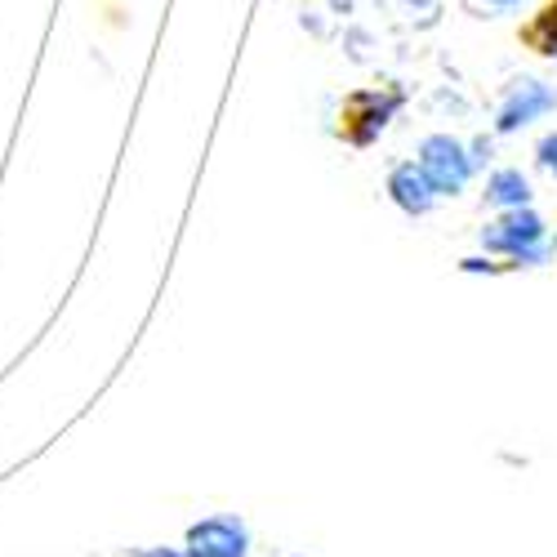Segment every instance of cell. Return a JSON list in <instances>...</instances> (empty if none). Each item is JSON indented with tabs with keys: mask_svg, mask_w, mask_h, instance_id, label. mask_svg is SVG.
<instances>
[{
	"mask_svg": "<svg viewBox=\"0 0 557 557\" xmlns=\"http://www.w3.org/2000/svg\"><path fill=\"white\" fill-rule=\"evenodd\" d=\"M535 157H540V165H544L548 174H557V129H553L548 138H540V148H535Z\"/></svg>",
	"mask_w": 557,
	"mask_h": 557,
	"instance_id": "obj_9",
	"label": "cell"
},
{
	"mask_svg": "<svg viewBox=\"0 0 557 557\" xmlns=\"http://www.w3.org/2000/svg\"><path fill=\"white\" fill-rule=\"evenodd\" d=\"M553 108H557V89H553V85H544V81H518L513 95H508L504 108H499L495 129H499V134H518L522 125L540 121V116L553 112Z\"/></svg>",
	"mask_w": 557,
	"mask_h": 557,
	"instance_id": "obj_4",
	"label": "cell"
},
{
	"mask_svg": "<svg viewBox=\"0 0 557 557\" xmlns=\"http://www.w3.org/2000/svg\"><path fill=\"white\" fill-rule=\"evenodd\" d=\"M486 201L499 206V210H518V206H531V178L522 170H495L486 178Z\"/></svg>",
	"mask_w": 557,
	"mask_h": 557,
	"instance_id": "obj_7",
	"label": "cell"
},
{
	"mask_svg": "<svg viewBox=\"0 0 557 557\" xmlns=\"http://www.w3.org/2000/svg\"><path fill=\"white\" fill-rule=\"evenodd\" d=\"M522 40L531 45L535 54H557V0H548V5L527 23Z\"/></svg>",
	"mask_w": 557,
	"mask_h": 557,
	"instance_id": "obj_8",
	"label": "cell"
},
{
	"mask_svg": "<svg viewBox=\"0 0 557 557\" xmlns=\"http://www.w3.org/2000/svg\"><path fill=\"white\" fill-rule=\"evenodd\" d=\"M388 197L397 201V210H406V214H429L433 206H437V188L429 183V174L420 170V161H410V165H397L393 174H388Z\"/></svg>",
	"mask_w": 557,
	"mask_h": 557,
	"instance_id": "obj_6",
	"label": "cell"
},
{
	"mask_svg": "<svg viewBox=\"0 0 557 557\" xmlns=\"http://www.w3.org/2000/svg\"><path fill=\"white\" fill-rule=\"evenodd\" d=\"M138 557H188V548H138Z\"/></svg>",
	"mask_w": 557,
	"mask_h": 557,
	"instance_id": "obj_10",
	"label": "cell"
},
{
	"mask_svg": "<svg viewBox=\"0 0 557 557\" xmlns=\"http://www.w3.org/2000/svg\"><path fill=\"white\" fill-rule=\"evenodd\" d=\"M473 165L478 161L463 152V144H459V138H450V134H429L424 144H420V170L429 174L437 197H455L463 183H469Z\"/></svg>",
	"mask_w": 557,
	"mask_h": 557,
	"instance_id": "obj_1",
	"label": "cell"
},
{
	"mask_svg": "<svg viewBox=\"0 0 557 557\" xmlns=\"http://www.w3.org/2000/svg\"><path fill=\"white\" fill-rule=\"evenodd\" d=\"M486 5H518V0H486Z\"/></svg>",
	"mask_w": 557,
	"mask_h": 557,
	"instance_id": "obj_11",
	"label": "cell"
},
{
	"mask_svg": "<svg viewBox=\"0 0 557 557\" xmlns=\"http://www.w3.org/2000/svg\"><path fill=\"white\" fill-rule=\"evenodd\" d=\"M246 553H250V531L242 518L219 513L188 527V557H246Z\"/></svg>",
	"mask_w": 557,
	"mask_h": 557,
	"instance_id": "obj_3",
	"label": "cell"
},
{
	"mask_svg": "<svg viewBox=\"0 0 557 557\" xmlns=\"http://www.w3.org/2000/svg\"><path fill=\"white\" fill-rule=\"evenodd\" d=\"M540 242H544V219L531 206L499 210V219L482 227V246L495 250V255H508V259L531 250V246H540Z\"/></svg>",
	"mask_w": 557,
	"mask_h": 557,
	"instance_id": "obj_2",
	"label": "cell"
},
{
	"mask_svg": "<svg viewBox=\"0 0 557 557\" xmlns=\"http://www.w3.org/2000/svg\"><path fill=\"white\" fill-rule=\"evenodd\" d=\"M388 112H393V99H380V95H352L344 103V125L339 134L348 138V144L366 148L370 138H375L384 125H388Z\"/></svg>",
	"mask_w": 557,
	"mask_h": 557,
	"instance_id": "obj_5",
	"label": "cell"
}]
</instances>
